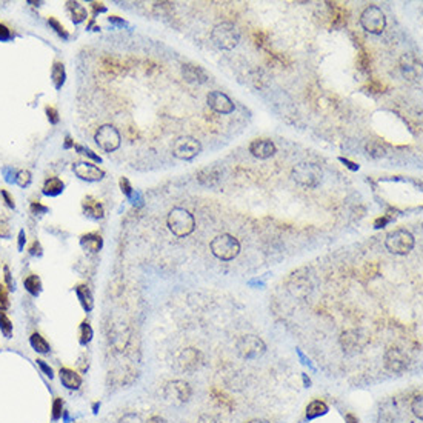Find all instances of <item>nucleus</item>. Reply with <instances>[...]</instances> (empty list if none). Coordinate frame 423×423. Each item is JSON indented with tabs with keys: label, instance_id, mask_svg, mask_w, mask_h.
I'll return each instance as SVG.
<instances>
[{
	"label": "nucleus",
	"instance_id": "20",
	"mask_svg": "<svg viewBox=\"0 0 423 423\" xmlns=\"http://www.w3.org/2000/svg\"><path fill=\"white\" fill-rule=\"evenodd\" d=\"M83 211H85V214L93 217V219H102L103 217V206H102V203L97 199L91 197V196L85 197V200H83Z\"/></svg>",
	"mask_w": 423,
	"mask_h": 423
},
{
	"label": "nucleus",
	"instance_id": "48",
	"mask_svg": "<svg viewBox=\"0 0 423 423\" xmlns=\"http://www.w3.org/2000/svg\"><path fill=\"white\" fill-rule=\"evenodd\" d=\"M31 209H33V213H37V214H39V213H45L48 208H46V206H43V205H40L39 202H34V203H33V206H31Z\"/></svg>",
	"mask_w": 423,
	"mask_h": 423
},
{
	"label": "nucleus",
	"instance_id": "24",
	"mask_svg": "<svg viewBox=\"0 0 423 423\" xmlns=\"http://www.w3.org/2000/svg\"><path fill=\"white\" fill-rule=\"evenodd\" d=\"M75 293H77V297H78V300H80L83 309H85V311H91L94 302H93V296H91L88 286H87V285H78V286L75 288Z\"/></svg>",
	"mask_w": 423,
	"mask_h": 423
},
{
	"label": "nucleus",
	"instance_id": "34",
	"mask_svg": "<svg viewBox=\"0 0 423 423\" xmlns=\"http://www.w3.org/2000/svg\"><path fill=\"white\" fill-rule=\"evenodd\" d=\"M357 65L362 71H368L369 69V65H371V57L368 54L366 49H360L359 56H357Z\"/></svg>",
	"mask_w": 423,
	"mask_h": 423
},
{
	"label": "nucleus",
	"instance_id": "26",
	"mask_svg": "<svg viewBox=\"0 0 423 423\" xmlns=\"http://www.w3.org/2000/svg\"><path fill=\"white\" fill-rule=\"evenodd\" d=\"M82 245L87 246V249L96 252V251H99L102 248V237L97 232H90V234L82 237Z\"/></svg>",
	"mask_w": 423,
	"mask_h": 423
},
{
	"label": "nucleus",
	"instance_id": "11",
	"mask_svg": "<svg viewBox=\"0 0 423 423\" xmlns=\"http://www.w3.org/2000/svg\"><path fill=\"white\" fill-rule=\"evenodd\" d=\"M193 389L188 382L185 380H173L168 382L165 386V397L177 403H185L191 399Z\"/></svg>",
	"mask_w": 423,
	"mask_h": 423
},
{
	"label": "nucleus",
	"instance_id": "29",
	"mask_svg": "<svg viewBox=\"0 0 423 423\" xmlns=\"http://www.w3.org/2000/svg\"><path fill=\"white\" fill-rule=\"evenodd\" d=\"M0 331L7 338H11L13 335V322L10 320V317L7 315L5 311H0Z\"/></svg>",
	"mask_w": 423,
	"mask_h": 423
},
{
	"label": "nucleus",
	"instance_id": "2",
	"mask_svg": "<svg viewBox=\"0 0 423 423\" xmlns=\"http://www.w3.org/2000/svg\"><path fill=\"white\" fill-rule=\"evenodd\" d=\"M209 248H211V252L220 260H232L240 252L239 240L229 234H222L213 239L209 243Z\"/></svg>",
	"mask_w": 423,
	"mask_h": 423
},
{
	"label": "nucleus",
	"instance_id": "18",
	"mask_svg": "<svg viewBox=\"0 0 423 423\" xmlns=\"http://www.w3.org/2000/svg\"><path fill=\"white\" fill-rule=\"evenodd\" d=\"M331 10V25L334 28H342L348 22V10L338 4H329Z\"/></svg>",
	"mask_w": 423,
	"mask_h": 423
},
{
	"label": "nucleus",
	"instance_id": "19",
	"mask_svg": "<svg viewBox=\"0 0 423 423\" xmlns=\"http://www.w3.org/2000/svg\"><path fill=\"white\" fill-rule=\"evenodd\" d=\"M102 68L107 74H111V75H120V74H125L126 71L125 63L120 59H116L111 56H107L102 59Z\"/></svg>",
	"mask_w": 423,
	"mask_h": 423
},
{
	"label": "nucleus",
	"instance_id": "47",
	"mask_svg": "<svg viewBox=\"0 0 423 423\" xmlns=\"http://www.w3.org/2000/svg\"><path fill=\"white\" fill-rule=\"evenodd\" d=\"M120 187H122V191H125L126 196H131V185H129V182L125 177L120 179Z\"/></svg>",
	"mask_w": 423,
	"mask_h": 423
},
{
	"label": "nucleus",
	"instance_id": "1",
	"mask_svg": "<svg viewBox=\"0 0 423 423\" xmlns=\"http://www.w3.org/2000/svg\"><path fill=\"white\" fill-rule=\"evenodd\" d=\"M168 228L177 237H187L190 235L196 228V220L190 211L185 208H174L168 214Z\"/></svg>",
	"mask_w": 423,
	"mask_h": 423
},
{
	"label": "nucleus",
	"instance_id": "3",
	"mask_svg": "<svg viewBox=\"0 0 423 423\" xmlns=\"http://www.w3.org/2000/svg\"><path fill=\"white\" fill-rule=\"evenodd\" d=\"M211 39L214 42V45L220 49H232L239 40H240V33L239 30L229 23V22H223L220 25H217L213 33H211Z\"/></svg>",
	"mask_w": 423,
	"mask_h": 423
},
{
	"label": "nucleus",
	"instance_id": "21",
	"mask_svg": "<svg viewBox=\"0 0 423 423\" xmlns=\"http://www.w3.org/2000/svg\"><path fill=\"white\" fill-rule=\"evenodd\" d=\"M211 397H213V400L216 402V405L220 406V408H223V409L231 411V409L234 408V400H232L225 391H222V389L213 388V389H211Z\"/></svg>",
	"mask_w": 423,
	"mask_h": 423
},
{
	"label": "nucleus",
	"instance_id": "39",
	"mask_svg": "<svg viewBox=\"0 0 423 423\" xmlns=\"http://www.w3.org/2000/svg\"><path fill=\"white\" fill-rule=\"evenodd\" d=\"M36 363H37V366L40 368V371L46 376V377H49V379H52L54 377V371H52V368L45 362V360H42V359H37L36 360Z\"/></svg>",
	"mask_w": 423,
	"mask_h": 423
},
{
	"label": "nucleus",
	"instance_id": "7",
	"mask_svg": "<svg viewBox=\"0 0 423 423\" xmlns=\"http://www.w3.org/2000/svg\"><path fill=\"white\" fill-rule=\"evenodd\" d=\"M360 23L363 30H366L371 34H380L385 30L386 19L383 11L379 7H368L362 16H360Z\"/></svg>",
	"mask_w": 423,
	"mask_h": 423
},
{
	"label": "nucleus",
	"instance_id": "50",
	"mask_svg": "<svg viewBox=\"0 0 423 423\" xmlns=\"http://www.w3.org/2000/svg\"><path fill=\"white\" fill-rule=\"evenodd\" d=\"M146 423H168V421H166L163 417H160V415H152V417L148 418Z\"/></svg>",
	"mask_w": 423,
	"mask_h": 423
},
{
	"label": "nucleus",
	"instance_id": "43",
	"mask_svg": "<svg viewBox=\"0 0 423 423\" xmlns=\"http://www.w3.org/2000/svg\"><path fill=\"white\" fill-rule=\"evenodd\" d=\"M4 273H5V283H7L8 289H14V282H13L10 268H8V267H4Z\"/></svg>",
	"mask_w": 423,
	"mask_h": 423
},
{
	"label": "nucleus",
	"instance_id": "13",
	"mask_svg": "<svg viewBox=\"0 0 423 423\" xmlns=\"http://www.w3.org/2000/svg\"><path fill=\"white\" fill-rule=\"evenodd\" d=\"M200 362H202V354L194 350V348H187L180 353L179 359H177V363H179V368L185 373H193L196 371L199 366H200Z\"/></svg>",
	"mask_w": 423,
	"mask_h": 423
},
{
	"label": "nucleus",
	"instance_id": "38",
	"mask_svg": "<svg viewBox=\"0 0 423 423\" xmlns=\"http://www.w3.org/2000/svg\"><path fill=\"white\" fill-rule=\"evenodd\" d=\"M16 182H17L19 187H22V188L28 187L30 182H31V174H30V171H27V169H23V171H19V174H17V177H16Z\"/></svg>",
	"mask_w": 423,
	"mask_h": 423
},
{
	"label": "nucleus",
	"instance_id": "10",
	"mask_svg": "<svg viewBox=\"0 0 423 423\" xmlns=\"http://www.w3.org/2000/svg\"><path fill=\"white\" fill-rule=\"evenodd\" d=\"M200 149H202V146H200L199 140H196L194 137L185 136V137H180L179 140H176L174 148H173V154L177 158L191 160L200 152Z\"/></svg>",
	"mask_w": 423,
	"mask_h": 423
},
{
	"label": "nucleus",
	"instance_id": "17",
	"mask_svg": "<svg viewBox=\"0 0 423 423\" xmlns=\"http://www.w3.org/2000/svg\"><path fill=\"white\" fill-rule=\"evenodd\" d=\"M182 72H183V77L187 82H191V83H205L208 80V74L205 72V69L199 65H191V63H187L183 65L182 68Z\"/></svg>",
	"mask_w": 423,
	"mask_h": 423
},
{
	"label": "nucleus",
	"instance_id": "45",
	"mask_svg": "<svg viewBox=\"0 0 423 423\" xmlns=\"http://www.w3.org/2000/svg\"><path fill=\"white\" fill-rule=\"evenodd\" d=\"M10 37H11V31L4 23H0V40H8Z\"/></svg>",
	"mask_w": 423,
	"mask_h": 423
},
{
	"label": "nucleus",
	"instance_id": "4",
	"mask_svg": "<svg viewBox=\"0 0 423 423\" xmlns=\"http://www.w3.org/2000/svg\"><path fill=\"white\" fill-rule=\"evenodd\" d=\"M385 246L389 252L397 256H406L414 248V235L406 229H397L386 235Z\"/></svg>",
	"mask_w": 423,
	"mask_h": 423
},
{
	"label": "nucleus",
	"instance_id": "53",
	"mask_svg": "<svg viewBox=\"0 0 423 423\" xmlns=\"http://www.w3.org/2000/svg\"><path fill=\"white\" fill-rule=\"evenodd\" d=\"M248 423H270V421L262 420V418H254V420H251V421H248Z\"/></svg>",
	"mask_w": 423,
	"mask_h": 423
},
{
	"label": "nucleus",
	"instance_id": "52",
	"mask_svg": "<svg viewBox=\"0 0 423 423\" xmlns=\"http://www.w3.org/2000/svg\"><path fill=\"white\" fill-rule=\"evenodd\" d=\"M25 240H27V235H25V232H23V231H20V234H19V249H22V248H23Z\"/></svg>",
	"mask_w": 423,
	"mask_h": 423
},
{
	"label": "nucleus",
	"instance_id": "40",
	"mask_svg": "<svg viewBox=\"0 0 423 423\" xmlns=\"http://www.w3.org/2000/svg\"><path fill=\"white\" fill-rule=\"evenodd\" d=\"M48 22H49V25L54 28V31H56L59 36H63V39H66V37H68V33L65 31V28H63V27H62V25H60V23H59L54 17H51Z\"/></svg>",
	"mask_w": 423,
	"mask_h": 423
},
{
	"label": "nucleus",
	"instance_id": "9",
	"mask_svg": "<svg viewBox=\"0 0 423 423\" xmlns=\"http://www.w3.org/2000/svg\"><path fill=\"white\" fill-rule=\"evenodd\" d=\"M409 365V357L399 347H389L385 353V366L388 371L399 374L403 373Z\"/></svg>",
	"mask_w": 423,
	"mask_h": 423
},
{
	"label": "nucleus",
	"instance_id": "15",
	"mask_svg": "<svg viewBox=\"0 0 423 423\" xmlns=\"http://www.w3.org/2000/svg\"><path fill=\"white\" fill-rule=\"evenodd\" d=\"M249 151L257 158H268L276 154V145L268 139H257L251 142Z\"/></svg>",
	"mask_w": 423,
	"mask_h": 423
},
{
	"label": "nucleus",
	"instance_id": "42",
	"mask_svg": "<svg viewBox=\"0 0 423 423\" xmlns=\"http://www.w3.org/2000/svg\"><path fill=\"white\" fill-rule=\"evenodd\" d=\"M365 271H366L368 277H376L379 274V265L377 263H368L365 267Z\"/></svg>",
	"mask_w": 423,
	"mask_h": 423
},
{
	"label": "nucleus",
	"instance_id": "49",
	"mask_svg": "<svg viewBox=\"0 0 423 423\" xmlns=\"http://www.w3.org/2000/svg\"><path fill=\"white\" fill-rule=\"evenodd\" d=\"M2 196H4V199L7 200L8 206L14 208V200H13V197L10 196V193H8V191H5V190H2Z\"/></svg>",
	"mask_w": 423,
	"mask_h": 423
},
{
	"label": "nucleus",
	"instance_id": "44",
	"mask_svg": "<svg viewBox=\"0 0 423 423\" xmlns=\"http://www.w3.org/2000/svg\"><path fill=\"white\" fill-rule=\"evenodd\" d=\"M46 114H48V119H49L51 123H57L59 122V114H57V111L52 107L46 108Z\"/></svg>",
	"mask_w": 423,
	"mask_h": 423
},
{
	"label": "nucleus",
	"instance_id": "27",
	"mask_svg": "<svg viewBox=\"0 0 423 423\" xmlns=\"http://www.w3.org/2000/svg\"><path fill=\"white\" fill-rule=\"evenodd\" d=\"M23 285H25V289L31 294V296H39L40 291H42V282L39 279L37 274H30L25 277L23 280Z\"/></svg>",
	"mask_w": 423,
	"mask_h": 423
},
{
	"label": "nucleus",
	"instance_id": "37",
	"mask_svg": "<svg viewBox=\"0 0 423 423\" xmlns=\"http://www.w3.org/2000/svg\"><path fill=\"white\" fill-rule=\"evenodd\" d=\"M252 39H254V43L262 48V46H265V43L268 42V33H263V31L257 30V31H254Z\"/></svg>",
	"mask_w": 423,
	"mask_h": 423
},
{
	"label": "nucleus",
	"instance_id": "51",
	"mask_svg": "<svg viewBox=\"0 0 423 423\" xmlns=\"http://www.w3.org/2000/svg\"><path fill=\"white\" fill-rule=\"evenodd\" d=\"M345 421L347 423H359V418L354 414H347L345 415Z\"/></svg>",
	"mask_w": 423,
	"mask_h": 423
},
{
	"label": "nucleus",
	"instance_id": "6",
	"mask_svg": "<svg viewBox=\"0 0 423 423\" xmlns=\"http://www.w3.org/2000/svg\"><path fill=\"white\" fill-rule=\"evenodd\" d=\"M265 342L257 335H243L237 340V353L243 359H257L265 353Z\"/></svg>",
	"mask_w": 423,
	"mask_h": 423
},
{
	"label": "nucleus",
	"instance_id": "22",
	"mask_svg": "<svg viewBox=\"0 0 423 423\" xmlns=\"http://www.w3.org/2000/svg\"><path fill=\"white\" fill-rule=\"evenodd\" d=\"M329 411L328 405L323 400H312L308 406H306V418L312 420L317 418L320 415H325Z\"/></svg>",
	"mask_w": 423,
	"mask_h": 423
},
{
	"label": "nucleus",
	"instance_id": "16",
	"mask_svg": "<svg viewBox=\"0 0 423 423\" xmlns=\"http://www.w3.org/2000/svg\"><path fill=\"white\" fill-rule=\"evenodd\" d=\"M59 377H60L62 385H63L66 389H71V391L78 389V388L82 386V382H83V380H82V376H80L77 371H74V369H71V368H66V366L60 368Z\"/></svg>",
	"mask_w": 423,
	"mask_h": 423
},
{
	"label": "nucleus",
	"instance_id": "30",
	"mask_svg": "<svg viewBox=\"0 0 423 423\" xmlns=\"http://www.w3.org/2000/svg\"><path fill=\"white\" fill-rule=\"evenodd\" d=\"M91 338H93V328L87 320H85L80 325V343L88 345L91 342Z\"/></svg>",
	"mask_w": 423,
	"mask_h": 423
},
{
	"label": "nucleus",
	"instance_id": "35",
	"mask_svg": "<svg viewBox=\"0 0 423 423\" xmlns=\"http://www.w3.org/2000/svg\"><path fill=\"white\" fill-rule=\"evenodd\" d=\"M365 88L369 91V93H376V94H379V93H383L385 90H386V87L385 85L382 83V82H379V80H376V78H371V80H368L366 82V85H365Z\"/></svg>",
	"mask_w": 423,
	"mask_h": 423
},
{
	"label": "nucleus",
	"instance_id": "5",
	"mask_svg": "<svg viewBox=\"0 0 423 423\" xmlns=\"http://www.w3.org/2000/svg\"><path fill=\"white\" fill-rule=\"evenodd\" d=\"M293 179L302 187L314 188L322 180V171L317 165L303 162V163L296 165V168L293 169Z\"/></svg>",
	"mask_w": 423,
	"mask_h": 423
},
{
	"label": "nucleus",
	"instance_id": "41",
	"mask_svg": "<svg viewBox=\"0 0 423 423\" xmlns=\"http://www.w3.org/2000/svg\"><path fill=\"white\" fill-rule=\"evenodd\" d=\"M366 151H368V154H371V155H374V157H380V155H383V148H380L376 142H373V143H369L368 146H366Z\"/></svg>",
	"mask_w": 423,
	"mask_h": 423
},
{
	"label": "nucleus",
	"instance_id": "28",
	"mask_svg": "<svg viewBox=\"0 0 423 423\" xmlns=\"http://www.w3.org/2000/svg\"><path fill=\"white\" fill-rule=\"evenodd\" d=\"M68 8L71 11V17L74 20V23H80L82 20H85V17H87V10H85L80 4L77 2H69L68 4Z\"/></svg>",
	"mask_w": 423,
	"mask_h": 423
},
{
	"label": "nucleus",
	"instance_id": "32",
	"mask_svg": "<svg viewBox=\"0 0 423 423\" xmlns=\"http://www.w3.org/2000/svg\"><path fill=\"white\" fill-rule=\"evenodd\" d=\"M411 411H412V414H414L418 420L423 418V397H421L420 392H418L417 395H414V399H412V402H411Z\"/></svg>",
	"mask_w": 423,
	"mask_h": 423
},
{
	"label": "nucleus",
	"instance_id": "23",
	"mask_svg": "<svg viewBox=\"0 0 423 423\" xmlns=\"http://www.w3.org/2000/svg\"><path fill=\"white\" fill-rule=\"evenodd\" d=\"M30 343H31L33 350L37 351L39 354H48V353L51 351V347H49V343L46 342V338H45L42 334H39V332H33V334H31V337H30Z\"/></svg>",
	"mask_w": 423,
	"mask_h": 423
},
{
	"label": "nucleus",
	"instance_id": "33",
	"mask_svg": "<svg viewBox=\"0 0 423 423\" xmlns=\"http://www.w3.org/2000/svg\"><path fill=\"white\" fill-rule=\"evenodd\" d=\"M63 400L60 397H56L52 400V406H51V418L52 421H57L63 417Z\"/></svg>",
	"mask_w": 423,
	"mask_h": 423
},
{
	"label": "nucleus",
	"instance_id": "31",
	"mask_svg": "<svg viewBox=\"0 0 423 423\" xmlns=\"http://www.w3.org/2000/svg\"><path fill=\"white\" fill-rule=\"evenodd\" d=\"M52 80H54V85L56 88L59 90L63 82H65V69H63V65L60 62H56L54 63V68H52Z\"/></svg>",
	"mask_w": 423,
	"mask_h": 423
},
{
	"label": "nucleus",
	"instance_id": "8",
	"mask_svg": "<svg viewBox=\"0 0 423 423\" xmlns=\"http://www.w3.org/2000/svg\"><path fill=\"white\" fill-rule=\"evenodd\" d=\"M120 134L119 131L113 126V125H103L99 128V131L96 133V142L97 145L107 151V152H113L120 146Z\"/></svg>",
	"mask_w": 423,
	"mask_h": 423
},
{
	"label": "nucleus",
	"instance_id": "14",
	"mask_svg": "<svg viewBox=\"0 0 423 423\" xmlns=\"http://www.w3.org/2000/svg\"><path fill=\"white\" fill-rule=\"evenodd\" d=\"M208 105L219 114H229L234 111L232 100L220 91H213L208 94Z\"/></svg>",
	"mask_w": 423,
	"mask_h": 423
},
{
	"label": "nucleus",
	"instance_id": "46",
	"mask_svg": "<svg viewBox=\"0 0 423 423\" xmlns=\"http://www.w3.org/2000/svg\"><path fill=\"white\" fill-rule=\"evenodd\" d=\"M30 252L33 254V256H40V254H42V246H40V243H39L37 240L31 245Z\"/></svg>",
	"mask_w": 423,
	"mask_h": 423
},
{
	"label": "nucleus",
	"instance_id": "36",
	"mask_svg": "<svg viewBox=\"0 0 423 423\" xmlns=\"http://www.w3.org/2000/svg\"><path fill=\"white\" fill-rule=\"evenodd\" d=\"M8 308H10L8 293H7V288L0 283V311H7Z\"/></svg>",
	"mask_w": 423,
	"mask_h": 423
},
{
	"label": "nucleus",
	"instance_id": "12",
	"mask_svg": "<svg viewBox=\"0 0 423 423\" xmlns=\"http://www.w3.org/2000/svg\"><path fill=\"white\" fill-rule=\"evenodd\" d=\"M74 173L83 179V180H88V182H96V180H100L105 173L102 171V169L90 162H80V163H75L74 165Z\"/></svg>",
	"mask_w": 423,
	"mask_h": 423
},
{
	"label": "nucleus",
	"instance_id": "25",
	"mask_svg": "<svg viewBox=\"0 0 423 423\" xmlns=\"http://www.w3.org/2000/svg\"><path fill=\"white\" fill-rule=\"evenodd\" d=\"M63 191V182L59 177H48L43 185V193L46 196H57Z\"/></svg>",
	"mask_w": 423,
	"mask_h": 423
}]
</instances>
